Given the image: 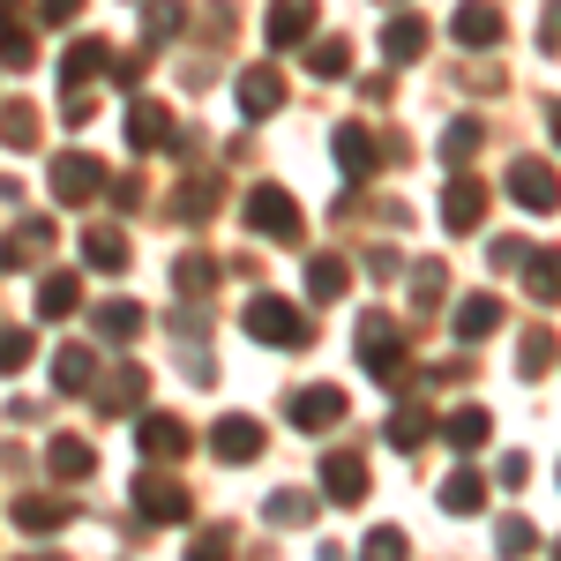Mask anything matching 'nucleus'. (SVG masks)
<instances>
[{"mask_svg":"<svg viewBox=\"0 0 561 561\" xmlns=\"http://www.w3.org/2000/svg\"><path fill=\"white\" fill-rule=\"evenodd\" d=\"M547 128H554V142H561V98H554V105H547Z\"/></svg>","mask_w":561,"mask_h":561,"instance_id":"obj_51","label":"nucleus"},{"mask_svg":"<svg viewBox=\"0 0 561 561\" xmlns=\"http://www.w3.org/2000/svg\"><path fill=\"white\" fill-rule=\"evenodd\" d=\"M486 203H494V195H486V180L457 173L449 187H442V225H449V232H479V225H486Z\"/></svg>","mask_w":561,"mask_h":561,"instance_id":"obj_10","label":"nucleus"},{"mask_svg":"<svg viewBox=\"0 0 561 561\" xmlns=\"http://www.w3.org/2000/svg\"><path fill=\"white\" fill-rule=\"evenodd\" d=\"M442 510H449V517H479V510H486V472H479V465L449 472L442 479Z\"/></svg>","mask_w":561,"mask_h":561,"instance_id":"obj_27","label":"nucleus"},{"mask_svg":"<svg viewBox=\"0 0 561 561\" xmlns=\"http://www.w3.org/2000/svg\"><path fill=\"white\" fill-rule=\"evenodd\" d=\"M502 322H510V307L494 300V293H465V300H457V314H449L457 345H479V337H494Z\"/></svg>","mask_w":561,"mask_h":561,"instance_id":"obj_17","label":"nucleus"},{"mask_svg":"<svg viewBox=\"0 0 561 561\" xmlns=\"http://www.w3.org/2000/svg\"><path fill=\"white\" fill-rule=\"evenodd\" d=\"M314 510H322V502H314L307 486H277V494L262 502V517L277 524V531H300V524H314Z\"/></svg>","mask_w":561,"mask_h":561,"instance_id":"obj_30","label":"nucleus"},{"mask_svg":"<svg viewBox=\"0 0 561 561\" xmlns=\"http://www.w3.org/2000/svg\"><path fill=\"white\" fill-rule=\"evenodd\" d=\"M128 142L150 158L158 142H173V113H165L158 98H135V105H128Z\"/></svg>","mask_w":561,"mask_h":561,"instance_id":"obj_22","label":"nucleus"},{"mask_svg":"<svg viewBox=\"0 0 561 561\" xmlns=\"http://www.w3.org/2000/svg\"><path fill=\"white\" fill-rule=\"evenodd\" d=\"M90 330H98L105 345H128L135 330H142V307H135V300H105V307H90Z\"/></svg>","mask_w":561,"mask_h":561,"instance_id":"obj_31","label":"nucleus"},{"mask_svg":"<svg viewBox=\"0 0 561 561\" xmlns=\"http://www.w3.org/2000/svg\"><path fill=\"white\" fill-rule=\"evenodd\" d=\"M0 142H8V150H31V142H38V113H31L23 98H0Z\"/></svg>","mask_w":561,"mask_h":561,"instance_id":"obj_38","label":"nucleus"},{"mask_svg":"<svg viewBox=\"0 0 561 561\" xmlns=\"http://www.w3.org/2000/svg\"><path fill=\"white\" fill-rule=\"evenodd\" d=\"M382 434H389V449H404V457H412V449H427V434H434V412H427V404H397Z\"/></svg>","mask_w":561,"mask_h":561,"instance_id":"obj_29","label":"nucleus"},{"mask_svg":"<svg viewBox=\"0 0 561 561\" xmlns=\"http://www.w3.org/2000/svg\"><path fill=\"white\" fill-rule=\"evenodd\" d=\"M0 60H8V68H31V60H38V38H31L23 23H0Z\"/></svg>","mask_w":561,"mask_h":561,"instance_id":"obj_45","label":"nucleus"},{"mask_svg":"<svg viewBox=\"0 0 561 561\" xmlns=\"http://www.w3.org/2000/svg\"><path fill=\"white\" fill-rule=\"evenodd\" d=\"M554 561H561V547H554Z\"/></svg>","mask_w":561,"mask_h":561,"instance_id":"obj_54","label":"nucleus"},{"mask_svg":"<svg viewBox=\"0 0 561 561\" xmlns=\"http://www.w3.org/2000/svg\"><path fill=\"white\" fill-rule=\"evenodd\" d=\"M352 352H359V367H367L375 382H404V367H412V345H404V330H397L389 314H359Z\"/></svg>","mask_w":561,"mask_h":561,"instance_id":"obj_2","label":"nucleus"},{"mask_svg":"<svg viewBox=\"0 0 561 561\" xmlns=\"http://www.w3.org/2000/svg\"><path fill=\"white\" fill-rule=\"evenodd\" d=\"M427 15H420V8H397V15H389L382 23V60L389 68H412V60H420V53H427Z\"/></svg>","mask_w":561,"mask_h":561,"instance_id":"obj_12","label":"nucleus"},{"mask_svg":"<svg viewBox=\"0 0 561 561\" xmlns=\"http://www.w3.org/2000/svg\"><path fill=\"white\" fill-rule=\"evenodd\" d=\"M330 150H337V173L359 180V187H367V180H375V173L389 165V158H382V142H375V128H359V121H337Z\"/></svg>","mask_w":561,"mask_h":561,"instance_id":"obj_6","label":"nucleus"},{"mask_svg":"<svg viewBox=\"0 0 561 561\" xmlns=\"http://www.w3.org/2000/svg\"><path fill=\"white\" fill-rule=\"evenodd\" d=\"M83 262H90V270H128V232L90 225V232H83Z\"/></svg>","mask_w":561,"mask_h":561,"instance_id":"obj_35","label":"nucleus"},{"mask_svg":"<svg viewBox=\"0 0 561 561\" xmlns=\"http://www.w3.org/2000/svg\"><path fill=\"white\" fill-rule=\"evenodd\" d=\"M404 277H412V307H420V314H434V307H442V293H449V270H442V262H412Z\"/></svg>","mask_w":561,"mask_h":561,"instance_id":"obj_41","label":"nucleus"},{"mask_svg":"<svg viewBox=\"0 0 561 561\" xmlns=\"http://www.w3.org/2000/svg\"><path fill=\"white\" fill-rule=\"evenodd\" d=\"M128 502H135V517H142V524H180V517H187V486L165 479V472H142L128 486Z\"/></svg>","mask_w":561,"mask_h":561,"instance_id":"obj_7","label":"nucleus"},{"mask_svg":"<svg viewBox=\"0 0 561 561\" xmlns=\"http://www.w3.org/2000/svg\"><path fill=\"white\" fill-rule=\"evenodd\" d=\"M31 330H15V322H0V375H23L31 367Z\"/></svg>","mask_w":561,"mask_h":561,"instance_id":"obj_44","label":"nucleus"},{"mask_svg":"<svg viewBox=\"0 0 561 561\" xmlns=\"http://www.w3.org/2000/svg\"><path fill=\"white\" fill-rule=\"evenodd\" d=\"M142 389H150V375H142L135 359H121V367L105 375V389H98V420H135V412H142Z\"/></svg>","mask_w":561,"mask_h":561,"instance_id":"obj_14","label":"nucleus"},{"mask_svg":"<svg viewBox=\"0 0 561 561\" xmlns=\"http://www.w3.org/2000/svg\"><path fill=\"white\" fill-rule=\"evenodd\" d=\"M345 285H352L345 255H314L307 262V293H314V300H345Z\"/></svg>","mask_w":561,"mask_h":561,"instance_id":"obj_39","label":"nucleus"},{"mask_svg":"<svg viewBox=\"0 0 561 561\" xmlns=\"http://www.w3.org/2000/svg\"><path fill=\"white\" fill-rule=\"evenodd\" d=\"M135 449H142L150 465H180V457L195 449V427L173 420V412H142V420H135Z\"/></svg>","mask_w":561,"mask_h":561,"instance_id":"obj_5","label":"nucleus"},{"mask_svg":"<svg viewBox=\"0 0 561 561\" xmlns=\"http://www.w3.org/2000/svg\"><path fill=\"white\" fill-rule=\"evenodd\" d=\"M367 486H375V479H367V465H359L352 449H330V457H322V494H330L337 510H359Z\"/></svg>","mask_w":561,"mask_h":561,"instance_id":"obj_15","label":"nucleus"},{"mask_svg":"<svg viewBox=\"0 0 561 561\" xmlns=\"http://www.w3.org/2000/svg\"><path fill=\"white\" fill-rule=\"evenodd\" d=\"M442 442H449V449H465V457H472V449H486V442H494V412H486V404L449 412V420H442Z\"/></svg>","mask_w":561,"mask_h":561,"instance_id":"obj_25","label":"nucleus"},{"mask_svg":"<svg viewBox=\"0 0 561 561\" xmlns=\"http://www.w3.org/2000/svg\"><path fill=\"white\" fill-rule=\"evenodd\" d=\"M248 225H255L262 240H277V248H300V232H307V217H300V203H293V195H285V187H277V180H262L255 195H248Z\"/></svg>","mask_w":561,"mask_h":561,"instance_id":"obj_3","label":"nucleus"},{"mask_svg":"<svg viewBox=\"0 0 561 561\" xmlns=\"http://www.w3.org/2000/svg\"><path fill=\"white\" fill-rule=\"evenodd\" d=\"M449 31H457L465 53H494V45H502V8H494V0H457Z\"/></svg>","mask_w":561,"mask_h":561,"instance_id":"obj_13","label":"nucleus"},{"mask_svg":"<svg viewBox=\"0 0 561 561\" xmlns=\"http://www.w3.org/2000/svg\"><path fill=\"white\" fill-rule=\"evenodd\" d=\"M539 53H561V0H547V15H539Z\"/></svg>","mask_w":561,"mask_h":561,"instance_id":"obj_47","label":"nucleus"},{"mask_svg":"<svg viewBox=\"0 0 561 561\" xmlns=\"http://www.w3.org/2000/svg\"><path fill=\"white\" fill-rule=\"evenodd\" d=\"M314 31V0H270V45L277 53H300Z\"/></svg>","mask_w":561,"mask_h":561,"instance_id":"obj_21","label":"nucleus"},{"mask_svg":"<svg viewBox=\"0 0 561 561\" xmlns=\"http://www.w3.org/2000/svg\"><path fill=\"white\" fill-rule=\"evenodd\" d=\"M68 314H83V277L76 270H53L38 285V322H68Z\"/></svg>","mask_w":561,"mask_h":561,"instance_id":"obj_23","label":"nucleus"},{"mask_svg":"<svg viewBox=\"0 0 561 561\" xmlns=\"http://www.w3.org/2000/svg\"><path fill=\"white\" fill-rule=\"evenodd\" d=\"M510 195H517L531 217L561 210V173H554V165H539V158H517V165H510Z\"/></svg>","mask_w":561,"mask_h":561,"instance_id":"obj_11","label":"nucleus"},{"mask_svg":"<svg viewBox=\"0 0 561 561\" xmlns=\"http://www.w3.org/2000/svg\"><path fill=\"white\" fill-rule=\"evenodd\" d=\"M23 561H68V554H23Z\"/></svg>","mask_w":561,"mask_h":561,"instance_id":"obj_53","label":"nucleus"},{"mask_svg":"<svg viewBox=\"0 0 561 561\" xmlns=\"http://www.w3.org/2000/svg\"><path fill=\"white\" fill-rule=\"evenodd\" d=\"M240 330L255 337V345H270V352H293V345H314V322H307L293 300H277V293H255L248 300V314H240Z\"/></svg>","mask_w":561,"mask_h":561,"instance_id":"obj_1","label":"nucleus"},{"mask_svg":"<svg viewBox=\"0 0 561 561\" xmlns=\"http://www.w3.org/2000/svg\"><path fill=\"white\" fill-rule=\"evenodd\" d=\"M494 479H502V486H524V479H531V465H524V457H502V465H494Z\"/></svg>","mask_w":561,"mask_h":561,"instance_id":"obj_50","label":"nucleus"},{"mask_svg":"<svg viewBox=\"0 0 561 561\" xmlns=\"http://www.w3.org/2000/svg\"><path fill=\"white\" fill-rule=\"evenodd\" d=\"M105 165L90 158V150H68V158H53V195L60 203H90V195H105Z\"/></svg>","mask_w":561,"mask_h":561,"instance_id":"obj_9","label":"nucleus"},{"mask_svg":"<svg viewBox=\"0 0 561 561\" xmlns=\"http://www.w3.org/2000/svg\"><path fill=\"white\" fill-rule=\"evenodd\" d=\"M262 442H270V434H262V420H248V412H225V420L210 427V449L225 457V465H255Z\"/></svg>","mask_w":561,"mask_h":561,"instance_id":"obj_16","label":"nucleus"},{"mask_svg":"<svg viewBox=\"0 0 561 561\" xmlns=\"http://www.w3.org/2000/svg\"><path fill=\"white\" fill-rule=\"evenodd\" d=\"M554 367H561L554 330H531V337L517 345V375H524V382H539V375H554Z\"/></svg>","mask_w":561,"mask_h":561,"instance_id":"obj_37","label":"nucleus"},{"mask_svg":"<svg viewBox=\"0 0 561 561\" xmlns=\"http://www.w3.org/2000/svg\"><path fill=\"white\" fill-rule=\"evenodd\" d=\"M187 561H232V524H210V531L187 547Z\"/></svg>","mask_w":561,"mask_h":561,"instance_id":"obj_46","label":"nucleus"},{"mask_svg":"<svg viewBox=\"0 0 561 561\" xmlns=\"http://www.w3.org/2000/svg\"><path fill=\"white\" fill-rule=\"evenodd\" d=\"M479 142H486V128H479L472 113H465V121H449V128H442V165H449V173H465V165L479 158Z\"/></svg>","mask_w":561,"mask_h":561,"instance_id":"obj_32","label":"nucleus"},{"mask_svg":"<svg viewBox=\"0 0 561 561\" xmlns=\"http://www.w3.org/2000/svg\"><path fill=\"white\" fill-rule=\"evenodd\" d=\"M524 255H531L524 240H494V270H524Z\"/></svg>","mask_w":561,"mask_h":561,"instance_id":"obj_48","label":"nucleus"},{"mask_svg":"<svg viewBox=\"0 0 561 561\" xmlns=\"http://www.w3.org/2000/svg\"><path fill=\"white\" fill-rule=\"evenodd\" d=\"M404 554H412V547H404V531H397V524H375V531L359 539V561H404Z\"/></svg>","mask_w":561,"mask_h":561,"instance_id":"obj_42","label":"nucleus"},{"mask_svg":"<svg viewBox=\"0 0 561 561\" xmlns=\"http://www.w3.org/2000/svg\"><path fill=\"white\" fill-rule=\"evenodd\" d=\"M45 248H53V217H23V225L0 240V277H8V270H23V262H38Z\"/></svg>","mask_w":561,"mask_h":561,"instance_id":"obj_20","label":"nucleus"},{"mask_svg":"<svg viewBox=\"0 0 561 561\" xmlns=\"http://www.w3.org/2000/svg\"><path fill=\"white\" fill-rule=\"evenodd\" d=\"M345 68H352V45L345 38H314V45H307V76H314V83H337Z\"/></svg>","mask_w":561,"mask_h":561,"instance_id":"obj_40","label":"nucleus"},{"mask_svg":"<svg viewBox=\"0 0 561 561\" xmlns=\"http://www.w3.org/2000/svg\"><path fill=\"white\" fill-rule=\"evenodd\" d=\"M285 420H293L300 434H330L337 420H345V389H337V382H307V389H293V397H285Z\"/></svg>","mask_w":561,"mask_h":561,"instance_id":"obj_4","label":"nucleus"},{"mask_svg":"<svg viewBox=\"0 0 561 561\" xmlns=\"http://www.w3.org/2000/svg\"><path fill=\"white\" fill-rule=\"evenodd\" d=\"M187 31V0H142V38L150 45H173Z\"/></svg>","mask_w":561,"mask_h":561,"instance_id":"obj_34","label":"nucleus"},{"mask_svg":"<svg viewBox=\"0 0 561 561\" xmlns=\"http://www.w3.org/2000/svg\"><path fill=\"white\" fill-rule=\"evenodd\" d=\"M15 8H23V0H0V23H15Z\"/></svg>","mask_w":561,"mask_h":561,"instance_id":"obj_52","label":"nucleus"},{"mask_svg":"<svg viewBox=\"0 0 561 561\" xmlns=\"http://www.w3.org/2000/svg\"><path fill=\"white\" fill-rule=\"evenodd\" d=\"M524 285L539 307H561V248H531L524 255Z\"/></svg>","mask_w":561,"mask_h":561,"instance_id":"obj_28","label":"nucleus"},{"mask_svg":"<svg viewBox=\"0 0 561 561\" xmlns=\"http://www.w3.org/2000/svg\"><path fill=\"white\" fill-rule=\"evenodd\" d=\"M90 382H98L90 345H60V352H53V389H68V397H76V389H90Z\"/></svg>","mask_w":561,"mask_h":561,"instance_id":"obj_33","label":"nucleus"},{"mask_svg":"<svg viewBox=\"0 0 561 561\" xmlns=\"http://www.w3.org/2000/svg\"><path fill=\"white\" fill-rule=\"evenodd\" d=\"M232 105H240V121H270L285 105V76L277 68H240L232 76Z\"/></svg>","mask_w":561,"mask_h":561,"instance_id":"obj_8","label":"nucleus"},{"mask_svg":"<svg viewBox=\"0 0 561 561\" xmlns=\"http://www.w3.org/2000/svg\"><path fill=\"white\" fill-rule=\"evenodd\" d=\"M76 524V510L60 502V494H23L15 502V531H31V539H53V531H68Z\"/></svg>","mask_w":561,"mask_h":561,"instance_id":"obj_18","label":"nucleus"},{"mask_svg":"<svg viewBox=\"0 0 561 561\" xmlns=\"http://www.w3.org/2000/svg\"><path fill=\"white\" fill-rule=\"evenodd\" d=\"M173 293L180 300H210L217 293V262L210 255H180L173 262Z\"/></svg>","mask_w":561,"mask_h":561,"instance_id":"obj_36","label":"nucleus"},{"mask_svg":"<svg viewBox=\"0 0 561 561\" xmlns=\"http://www.w3.org/2000/svg\"><path fill=\"white\" fill-rule=\"evenodd\" d=\"M38 15H45V23H76V15H83V0H38Z\"/></svg>","mask_w":561,"mask_h":561,"instance_id":"obj_49","label":"nucleus"},{"mask_svg":"<svg viewBox=\"0 0 561 561\" xmlns=\"http://www.w3.org/2000/svg\"><path fill=\"white\" fill-rule=\"evenodd\" d=\"M217 195H225V187H217V173H195V180H180V187H173V217H180V225H210Z\"/></svg>","mask_w":561,"mask_h":561,"instance_id":"obj_26","label":"nucleus"},{"mask_svg":"<svg viewBox=\"0 0 561 561\" xmlns=\"http://www.w3.org/2000/svg\"><path fill=\"white\" fill-rule=\"evenodd\" d=\"M531 539H539V531H531L524 517H502V524H494V554H502V561H524V554H531Z\"/></svg>","mask_w":561,"mask_h":561,"instance_id":"obj_43","label":"nucleus"},{"mask_svg":"<svg viewBox=\"0 0 561 561\" xmlns=\"http://www.w3.org/2000/svg\"><path fill=\"white\" fill-rule=\"evenodd\" d=\"M105 68H113V45L105 38H76L68 60H60V90H83L90 76H105Z\"/></svg>","mask_w":561,"mask_h":561,"instance_id":"obj_24","label":"nucleus"},{"mask_svg":"<svg viewBox=\"0 0 561 561\" xmlns=\"http://www.w3.org/2000/svg\"><path fill=\"white\" fill-rule=\"evenodd\" d=\"M45 472L76 486V479H90V472H98V449H90L83 434H53V442H45Z\"/></svg>","mask_w":561,"mask_h":561,"instance_id":"obj_19","label":"nucleus"}]
</instances>
